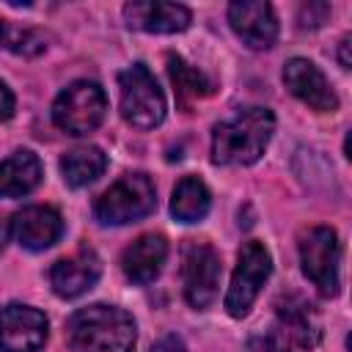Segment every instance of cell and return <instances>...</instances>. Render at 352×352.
I'll return each mask as SVG.
<instances>
[{"label": "cell", "instance_id": "cell-10", "mask_svg": "<svg viewBox=\"0 0 352 352\" xmlns=\"http://www.w3.org/2000/svg\"><path fill=\"white\" fill-rule=\"evenodd\" d=\"M47 316L22 302H11L0 311V352H38L47 341Z\"/></svg>", "mask_w": 352, "mask_h": 352}, {"label": "cell", "instance_id": "cell-4", "mask_svg": "<svg viewBox=\"0 0 352 352\" xmlns=\"http://www.w3.org/2000/svg\"><path fill=\"white\" fill-rule=\"evenodd\" d=\"M118 94H121V116L129 126L154 129L162 124L168 102L157 77L148 72L146 63H132L118 74Z\"/></svg>", "mask_w": 352, "mask_h": 352}, {"label": "cell", "instance_id": "cell-11", "mask_svg": "<svg viewBox=\"0 0 352 352\" xmlns=\"http://www.w3.org/2000/svg\"><path fill=\"white\" fill-rule=\"evenodd\" d=\"M228 25L250 50H270L278 38V19L264 0H236L228 6Z\"/></svg>", "mask_w": 352, "mask_h": 352}, {"label": "cell", "instance_id": "cell-8", "mask_svg": "<svg viewBox=\"0 0 352 352\" xmlns=\"http://www.w3.org/2000/svg\"><path fill=\"white\" fill-rule=\"evenodd\" d=\"M278 319L264 336V352H292L294 346H316L322 324L308 300L289 294L278 300Z\"/></svg>", "mask_w": 352, "mask_h": 352}, {"label": "cell", "instance_id": "cell-5", "mask_svg": "<svg viewBox=\"0 0 352 352\" xmlns=\"http://www.w3.org/2000/svg\"><path fill=\"white\" fill-rule=\"evenodd\" d=\"M107 113V94L94 80H74L66 85L52 102V121L66 135H88L94 132Z\"/></svg>", "mask_w": 352, "mask_h": 352}, {"label": "cell", "instance_id": "cell-14", "mask_svg": "<svg viewBox=\"0 0 352 352\" xmlns=\"http://www.w3.org/2000/svg\"><path fill=\"white\" fill-rule=\"evenodd\" d=\"M11 236L25 248V250H47L52 248L60 234H63V217L55 206L33 204L19 209L11 217Z\"/></svg>", "mask_w": 352, "mask_h": 352}, {"label": "cell", "instance_id": "cell-24", "mask_svg": "<svg viewBox=\"0 0 352 352\" xmlns=\"http://www.w3.org/2000/svg\"><path fill=\"white\" fill-rule=\"evenodd\" d=\"M14 107H16L14 94H11V88L0 80V121H8V118L14 116Z\"/></svg>", "mask_w": 352, "mask_h": 352}, {"label": "cell", "instance_id": "cell-20", "mask_svg": "<svg viewBox=\"0 0 352 352\" xmlns=\"http://www.w3.org/2000/svg\"><path fill=\"white\" fill-rule=\"evenodd\" d=\"M168 74H170L176 99H179L182 107H190L192 102H198V99H204L214 91L212 80L201 69L190 66L182 55H168Z\"/></svg>", "mask_w": 352, "mask_h": 352}, {"label": "cell", "instance_id": "cell-6", "mask_svg": "<svg viewBox=\"0 0 352 352\" xmlns=\"http://www.w3.org/2000/svg\"><path fill=\"white\" fill-rule=\"evenodd\" d=\"M270 272H272L270 250L261 242L248 239L236 253V267H234V275H231V283H228V292H226L228 316H234V319L248 316V311L253 308V302H256L261 286L267 283Z\"/></svg>", "mask_w": 352, "mask_h": 352}, {"label": "cell", "instance_id": "cell-19", "mask_svg": "<svg viewBox=\"0 0 352 352\" xmlns=\"http://www.w3.org/2000/svg\"><path fill=\"white\" fill-rule=\"evenodd\" d=\"M209 206H212L209 187L198 176H182L176 182L173 195H170V214L179 223H198V220H204Z\"/></svg>", "mask_w": 352, "mask_h": 352}, {"label": "cell", "instance_id": "cell-18", "mask_svg": "<svg viewBox=\"0 0 352 352\" xmlns=\"http://www.w3.org/2000/svg\"><path fill=\"white\" fill-rule=\"evenodd\" d=\"M107 168V157L99 146H77L60 157V173L69 187H88Z\"/></svg>", "mask_w": 352, "mask_h": 352}, {"label": "cell", "instance_id": "cell-15", "mask_svg": "<svg viewBox=\"0 0 352 352\" xmlns=\"http://www.w3.org/2000/svg\"><path fill=\"white\" fill-rule=\"evenodd\" d=\"M124 22L143 33H182L190 28L192 14L182 3L165 0H132L124 6Z\"/></svg>", "mask_w": 352, "mask_h": 352}, {"label": "cell", "instance_id": "cell-3", "mask_svg": "<svg viewBox=\"0 0 352 352\" xmlns=\"http://www.w3.org/2000/svg\"><path fill=\"white\" fill-rule=\"evenodd\" d=\"M157 209V190L146 173H124L96 201L94 217L102 226H126Z\"/></svg>", "mask_w": 352, "mask_h": 352}, {"label": "cell", "instance_id": "cell-25", "mask_svg": "<svg viewBox=\"0 0 352 352\" xmlns=\"http://www.w3.org/2000/svg\"><path fill=\"white\" fill-rule=\"evenodd\" d=\"M346 47H349V36L341 41V52H338V60H341V69H349L352 63H349V55H346Z\"/></svg>", "mask_w": 352, "mask_h": 352}, {"label": "cell", "instance_id": "cell-1", "mask_svg": "<svg viewBox=\"0 0 352 352\" xmlns=\"http://www.w3.org/2000/svg\"><path fill=\"white\" fill-rule=\"evenodd\" d=\"M138 327L132 314L118 305L94 302L66 322V344L72 352H132Z\"/></svg>", "mask_w": 352, "mask_h": 352}, {"label": "cell", "instance_id": "cell-17", "mask_svg": "<svg viewBox=\"0 0 352 352\" xmlns=\"http://www.w3.org/2000/svg\"><path fill=\"white\" fill-rule=\"evenodd\" d=\"M38 182H41V160L33 151L19 148L0 162V198L28 195L30 190L38 187Z\"/></svg>", "mask_w": 352, "mask_h": 352}, {"label": "cell", "instance_id": "cell-13", "mask_svg": "<svg viewBox=\"0 0 352 352\" xmlns=\"http://www.w3.org/2000/svg\"><path fill=\"white\" fill-rule=\"evenodd\" d=\"M99 275H102V258L96 256V250L77 248L72 256H63L50 267V286L58 297L74 300L88 289H94Z\"/></svg>", "mask_w": 352, "mask_h": 352}, {"label": "cell", "instance_id": "cell-7", "mask_svg": "<svg viewBox=\"0 0 352 352\" xmlns=\"http://www.w3.org/2000/svg\"><path fill=\"white\" fill-rule=\"evenodd\" d=\"M300 264L302 275L324 294H338V264H341V242L336 228L330 226H311L300 236Z\"/></svg>", "mask_w": 352, "mask_h": 352}, {"label": "cell", "instance_id": "cell-9", "mask_svg": "<svg viewBox=\"0 0 352 352\" xmlns=\"http://www.w3.org/2000/svg\"><path fill=\"white\" fill-rule=\"evenodd\" d=\"M220 256L212 245L198 242V239H187L182 248V289H184V300L204 311L214 302L217 289H220Z\"/></svg>", "mask_w": 352, "mask_h": 352}, {"label": "cell", "instance_id": "cell-21", "mask_svg": "<svg viewBox=\"0 0 352 352\" xmlns=\"http://www.w3.org/2000/svg\"><path fill=\"white\" fill-rule=\"evenodd\" d=\"M0 47L11 50L16 55L33 58L47 50V36L36 28H19L8 19H0Z\"/></svg>", "mask_w": 352, "mask_h": 352}, {"label": "cell", "instance_id": "cell-16", "mask_svg": "<svg viewBox=\"0 0 352 352\" xmlns=\"http://www.w3.org/2000/svg\"><path fill=\"white\" fill-rule=\"evenodd\" d=\"M165 258H168V239L162 234H140L121 253V270L126 280L138 286H148L162 272Z\"/></svg>", "mask_w": 352, "mask_h": 352}, {"label": "cell", "instance_id": "cell-22", "mask_svg": "<svg viewBox=\"0 0 352 352\" xmlns=\"http://www.w3.org/2000/svg\"><path fill=\"white\" fill-rule=\"evenodd\" d=\"M330 14L327 3H308L300 8V28H319Z\"/></svg>", "mask_w": 352, "mask_h": 352}, {"label": "cell", "instance_id": "cell-23", "mask_svg": "<svg viewBox=\"0 0 352 352\" xmlns=\"http://www.w3.org/2000/svg\"><path fill=\"white\" fill-rule=\"evenodd\" d=\"M148 352H187V346H184V341L179 336L170 333V336H162L160 341H154V346Z\"/></svg>", "mask_w": 352, "mask_h": 352}, {"label": "cell", "instance_id": "cell-12", "mask_svg": "<svg viewBox=\"0 0 352 352\" xmlns=\"http://www.w3.org/2000/svg\"><path fill=\"white\" fill-rule=\"evenodd\" d=\"M283 82L286 88L311 110L316 113H333L338 110V96L322 69L308 58H292L283 66Z\"/></svg>", "mask_w": 352, "mask_h": 352}, {"label": "cell", "instance_id": "cell-2", "mask_svg": "<svg viewBox=\"0 0 352 352\" xmlns=\"http://www.w3.org/2000/svg\"><path fill=\"white\" fill-rule=\"evenodd\" d=\"M275 132V116L267 107H242L212 129L214 165H253L267 151Z\"/></svg>", "mask_w": 352, "mask_h": 352}]
</instances>
